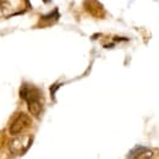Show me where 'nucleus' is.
I'll return each mask as SVG.
<instances>
[{
    "instance_id": "obj_7",
    "label": "nucleus",
    "mask_w": 159,
    "mask_h": 159,
    "mask_svg": "<svg viewBox=\"0 0 159 159\" xmlns=\"http://www.w3.org/2000/svg\"><path fill=\"white\" fill-rule=\"evenodd\" d=\"M43 1H44V2H49L50 0H43Z\"/></svg>"
},
{
    "instance_id": "obj_2",
    "label": "nucleus",
    "mask_w": 159,
    "mask_h": 159,
    "mask_svg": "<svg viewBox=\"0 0 159 159\" xmlns=\"http://www.w3.org/2000/svg\"><path fill=\"white\" fill-rule=\"evenodd\" d=\"M33 137L30 135H17L9 142V151L15 156H22L31 147Z\"/></svg>"
},
{
    "instance_id": "obj_6",
    "label": "nucleus",
    "mask_w": 159,
    "mask_h": 159,
    "mask_svg": "<svg viewBox=\"0 0 159 159\" xmlns=\"http://www.w3.org/2000/svg\"><path fill=\"white\" fill-rule=\"evenodd\" d=\"M10 4L6 0H0V16L6 15L7 14V9H9Z\"/></svg>"
},
{
    "instance_id": "obj_5",
    "label": "nucleus",
    "mask_w": 159,
    "mask_h": 159,
    "mask_svg": "<svg viewBox=\"0 0 159 159\" xmlns=\"http://www.w3.org/2000/svg\"><path fill=\"white\" fill-rule=\"evenodd\" d=\"M132 153L134 154H130V157H135V158H152L153 157V152L144 147H137L136 149L132 151Z\"/></svg>"
},
{
    "instance_id": "obj_4",
    "label": "nucleus",
    "mask_w": 159,
    "mask_h": 159,
    "mask_svg": "<svg viewBox=\"0 0 159 159\" xmlns=\"http://www.w3.org/2000/svg\"><path fill=\"white\" fill-rule=\"evenodd\" d=\"M84 9L88 14H91L94 17H104L105 11L103 9V5L98 2L97 0H84Z\"/></svg>"
},
{
    "instance_id": "obj_3",
    "label": "nucleus",
    "mask_w": 159,
    "mask_h": 159,
    "mask_svg": "<svg viewBox=\"0 0 159 159\" xmlns=\"http://www.w3.org/2000/svg\"><path fill=\"white\" fill-rule=\"evenodd\" d=\"M31 125H32L31 118L25 113H19L10 122L9 132L12 136H17V135H21L22 132H25L27 129H30Z\"/></svg>"
},
{
    "instance_id": "obj_1",
    "label": "nucleus",
    "mask_w": 159,
    "mask_h": 159,
    "mask_svg": "<svg viewBox=\"0 0 159 159\" xmlns=\"http://www.w3.org/2000/svg\"><path fill=\"white\" fill-rule=\"evenodd\" d=\"M20 96L22 99L26 100L30 113L33 116L39 118L42 111H43V103H44V99L42 97V93H40L39 89H37L36 87H32V86L26 83L21 87Z\"/></svg>"
}]
</instances>
